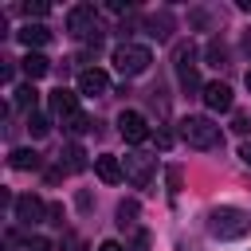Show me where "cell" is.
I'll list each match as a JSON object with an SVG mask.
<instances>
[{
	"label": "cell",
	"mask_w": 251,
	"mask_h": 251,
	"mask_svg": "<svg viewBox=\"0 0 251 251\" xmlns=\"http://www.w3.org/2000/svg\"><path fill=\"white\" fill-rule=\"evenodd\" d=\"M180 137L192 149H216L220 145V126L204 114H188V118H180Z\"/></svg>",
	"instance_id": "1"
},
{
	"label": "cell",
	"mask_w": 251,
	"mask_h": 251,
	"mask_svg": "<svg viewBox=\"0 0 251 251\" xmlns=\"http://www.w3.org/2000/svg\"><path fill=\"white\" fill-rule=\"evenodd\" d=\"M208 227H212L216 239H239V235L251 227V216H247L243 208H216L212 220H208Z\"/></svg>",
	"instance_id": "2"
},
{
	"label": "cell",
	"mask_w": 251,
	"mask_h": 251,
	"mask_svg": "<svg viewBox=\"0 0 251 251\" xmlns=\"http://www.w3.org/2000/svg\"><path fill=\"white\" fill-rule=\"evenodd\" d=\"M149 63H153V55H149V47H141V43H122V47H114V67H118V75H126V78L141 75Z\"/></svg>",
	"instance_id": "3"
},
{
	"label": "cell",
	"mask_w": 251,
	"mask_h": 251,
	"mask_svg": "<svg viewBox=\"0 0 251 251\" xmlns=\"http://www.w3.org/2000/svg\"><path fill=\"white\" fill-rule=\"evenodd\" d=\"M118 133H122L129 145H141V141H149V122H145L137 110H122V114H118Z\"/></svg>",
	"instance_id": "4"
},
{
	"label": "cell",
	"mask_w": 251,
	"mask_h": 251,
	"mask_svg": "<svg viewBox=\"0 0 251 251\" xmlns=\"http://www.w3.org/2000/svg\"><path fill=\"white\" fill-rule=\"evenodd\" d=\"M94 20H98L94 4H75L67 12V31L71 35H86V31H94Z\"/></svg>",
	"instance_id": "5"
},
{
	"label": "cell",
	"mask_w": 251,
	"mask_h": 251,
	"mask_svg": "<svg viewBox=\"0 0 251 251\" xmlns=\"http://www.w3.org/2000/svg\"><path fill=\"white\" fill-rule=\"evenodd\" d=\"M47 102H51V114H55V118H63V122L78 118V94H75V90H63V86H59V90H51Z\"/></svg>",
	"instance_id": "6"
},
{
	"label": "cell",
	"mask_w": 251,
	"mask_h": 251,
	"mask_svg": "<svg viewBox=\"0 0 251 251\" xmlns=\"http://www.w3.org/2000/svg\"><path fill=\"white\" fill-rule=\"evenodd\" d=\"M122 165H126V176H129L137 188L149 184V176H153V157H145V153H129Z\"/></svg>",
	"instance_id": "7"
},
{
	"label": "cell",
	"mask_w": 251,
	"mask_h": 251,
	"mask_svg": "<svg viewBox=\"0 0 251 251\" xmlns=\"http://www.w3.org/2000/svg\"><path fill=\"white\" fill-rule=\"evenodd\" d=\"M110 90V78H106V71H98V67H86L82 75H78V94H86V98H98V94H106Z\"/></svg>",
	"instance_id": "8"
},
{
	"label": "cell",
	"mask_w": 251,
	"mask_h": 251,
	"mask_svg": "<svg viewBox=\"0 0 251 251\" xmlns=\"http://www.w3.org/2000/svg\"><path fill=\"white\" fill-rule=\"evenodd\" d=\"M231 102H235V98H231V86H227V82H208V86H204V106H208V110L224 114V110H231Z\"/></svg>",
	"instance_id": "9"
},
{
	"label": "cell",
	"mask_w": 251,
	"mask_h": 251,
	"mask_svg": "<svg viewBox=\"0 0 251 251\" xmlns=\"http://www.w3.org/2000/svg\"><path fill=\"white\" fill-rule=\"evenodd\" d=\"M94 173H98V180H106V184H118V180L126 176V165H122L114 153H102V157H94Z\"/></svg>",
	"instance_id": "10"
},
{
	"label": "cell",
	"mask_w": 251,
	"mask_h": 251,
	"mask_svg": "<svg viewBox=\"0 0 251 251\" xmlns=\"http://www.w3.org/2000/svg\"><path fill=\"white\" fill-rule=\"evenodd\" d=\"M43 216H47V204L39 196H20L16 200V220L20 224H39Z\"/></svg>",
	"instance_id": "11"
},
{
	"label": "cell",
	"mask_w": 251,
	"mask_h": 251,
	"mask_svg": "<svg viewBox=\"0 0 251 251\" xmlns=\"http://www.w3.org/2000/svg\"><path fill=\"white\" fill-rule=\"evenodd\" d=\"M20 63H24V75H27V82H35V78H43V75L51 71V59H47V55H39V51H27Z\"/></svg>",
	"instance_id": "12"
},
{
	"label": "cell",
	"mask_w": 251,
	"mask_h": 251,
	"mask_svg": "<svg viewBox=\"0 0 251 251\" xmlns=\"http://www.w3.org/2000/svg\"><path fill=\"white\" fill-rule=\"evenodd\" d=\"M16 35H20V43H24V47H43V43L51 39V31H47L43 24H24Z\"/></svg>",
	"instance_id": "13"
},
{
	"label": "cell",
	"mask_w": 251,
	"mask_h": 251,
	"mask_svg": "<svg viewBox=\"0 0 251 251\" xmlns=\"http://www.w3.org/2000/svg\"><path fill=\"white\" fill-rule=\"evenodd\" d=\"M59 161H63V169H67V173H78V169H86V149L71 141V145L59 153Z\"/></svg>",
	"instance_id": "14"
},
{
	"label": "cell",
	"mask_w": 251,
	"mask_h": 251,
	"mask_svg": "<svg viewBox=\"0 0 251 251\" xmlns=\"http://www.w3.org/2000/svg\"><path fill=\"white\" fill-rule=\"evenodd\" d=\"M8 165L20 169V173H24V169H39V153H35V149H12V153H8Z\"/></svg>",
	"instance_id": "15"
},
{
	"label": "cell",
	"mask_w": 251,
	"mask_h": 251,
	"mask_svg": "<svg viewBox=\"0 0 251 251\" xmlns=\"http://www.w3.org/2000/svg\"><path fill=\"white\" fill-rule=\"evenodd\" d=\"M12 94H16V106H24L27 114H35V102H39V90H35L31 82H24V86H16Z\"/></svg>",
	"instance_id": "16"
},
{
	"label": "cell",
	"mask_w": 251,
	"mask_h": 251,
	"mask_svg": "<svg viewBox=\"0 0 251 251\" xmlns=\"http://www.w3.org/2000/svg\"><path fill=\"white\" fill-rule=\"evenodd\" d=\"M47 129H51V122H47L43 114H27V133H31V137H43Z\"/></svg>",
	"instance_id": "17"
},
{
	"label": "cell",
	"mask_w": 251,
	"mask_h": 251,
	"mask_svg": "<svg viewBox=\"0 0 251 251\" xmlns=\"http://www.w3.org/2000/svg\"><path fill=\"white\" fill-rule=\"evenodd\" d=\"M137 220V204L133 200H126V204H118V224L126 227V224H133Z\"/></svg>",
	"instance_id": "18"
},
{
	"label": "cell",
	"mask_w": 251,
	"mask_h": 251,
	"mask_svg": "<svg viewBox=\"0 0 251 251\" xmlns=\"http://www.w3.org/2000/svg\"><path fill=\"white\" fill-rule=\"evenodd\" d=\"M47 12H51V4H43V0H35V4L27 0V4H24V16H27V20H31V16H47Z\"/></svg>",
	"instance_id": "19"
},
{
	"label": "cell",
	"mask_w": 251,
	"mask_h": 251,
	"mask_svg": "<svg viewBox=\"0 0 251 251\" xmlns=\"http://www.w3.org/2000/svg\"><path fill=\"white\" fill-rule=\"evenodd\" d=\"M63 126H67L71 133H86V129H90V118H86V114H78V118H71V122H63Z\"/></svg>",
	"instance_id": "20"
},
{
	"label": "cell",
	"mask_w": 251,
	"mask_h": 251,
	"mask_svg": "<svg viewBox=\"0 0 251 251\" xmlns=\"http://www.w3.org/2000/svg\"><path fill=\"white\" fill-rule=\"evenodd\" d=\"M231 129H235V133H247V129H251V118H247V114H235V118H231Z\"/></svg>",
	"instance_id": "21"
},
{
	"label": "cell",
	"mask_w": 251,
	"mask_h": 251,
	"mask_svg": "<svg viewBox=\"0 0 251 251\" xmlns=\"http://www.w3.org/2000/svg\"><path fill=\"white\" fill-rule=\"evenodd\" d=\"M129 251H149V231H137L133 243H129Z\"/></svg>",
	"instance_id": "22"
},
{
	"label": "cell",
	"mask_w": 251,
	"mask_h": 251,
	"mask_svg": "<svg viewBox=\"0 0 251 251\" xmlns=\"http://www.w3.org/2000/svg\"><path fill=\"white\" fill-rule=\"evenodd\" d=\"M24 247H27V251H51V243H47V239H39V235H35V239H27Z\"/></svg>",
	"instance_id": "23"
},
{
	"label": "cell",
	"mask_w": 251,
	"mask_h": 251,
	"mask_svg": "<svg viewBox=\"0 0 251 251\" xmlns=\"http://www.w3.org/2000/svg\"><path fill=\"white\" fill-rule=\"evenodd\" d=\"M169 188H173V192L180 188V169H169Z\"/></svg>",
	"instance_id": "24"
},
{
	"label": "cell",
	"mask_w": 251,
	"mask_h": 251,
	"mask_svg": "<svg viewBox=\"0 0 251 251\" xmlns=\"http://www.w3.org/2000/svg\"><path fill=\"white\" fill-rule=\"evenodd\" d=\"M98 251H122V243H118V239H102V243H98Z\"/></svg>",
	"instance_id": "25"
},
{
	"label": "cell",
	"mask_w": 251,
	"mask_h": 251,
	"mask_svg": "<svg viewBox=\"0 0 251 251\" xmlns=\"http://www.w3.org/2000/svg\"><path fill=\"white\" fill-rule=\"evenodd\" d=\"M239 161H243V165H251V141H243V145H239Z\"/></svg>",
	"instance_id": "26"
},
{
	"label": "cell",
	"mask_w": 251,
	"mask_h": 251,
	"mask_svg": "<svg viewBox=\"0 0 251 251\" xmlns=\"http://www.w3.org/2000/svg\"><path fill=\"white\" fill-rule=\"evenodd\" d=\"M247 90H251V71H247Z\"/></svg>",
	"instance_id": "27"
}]
</instances>
